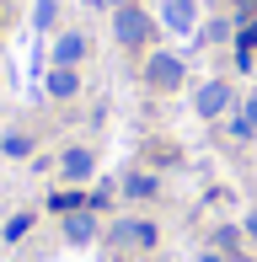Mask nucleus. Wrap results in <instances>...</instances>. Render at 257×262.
<instances>
[{
    "label": "nucleus",
    "instance_id": "nucleus-6",
    "mask_svg": "<svg viewBox=\"0 0 257 262\" xmlns=\"http://www.w3.org/2000/svg\"><path fill=\"white\" fill-rule=\"evenodd\" d=\"M65 241H70V246L97 241V214H91V209H70V214H65Z\"/></svg>",
    "mask_w": 257,
    "mask_h": 262
},
{
    "label": "nucleus",
    "instance_id": "nucleus-14",
    "mask_svg": "<svg viewBox=\"0 0 257 262\" xmlns=\"http://www.w3.org/2000/svg\"><path fill=\"white\" fill-rule=\"evenodd\" d=\"M27 230H32V214H16V220L6 225V241H22V235H27Z\"/></svg>",
    "mask_w": 257,
    "mask_h": 262
},
{
    "label": "nucleus",
    "instance_id": "nucleus-8",
    "mask_svg": "<svg viewBox=\"0 0 257 262\" xmlns=\"http://www.w3.org/2000/svg\"><path fill=\"white\" fill-rule=\"evenodd\" d=\"M59 171L70 177V182H86V177L97 171V156H91V150H80V145H75V150H65V156H59Z\"/></svg>",
    "mask_w": 257,
    "mask_h": 262
},
{
    "label": "nucleus",
    "instance_id": "nucleus-7",
    "mask_svg": "<svg viewBox=\"0 0 257 262\" xmlns=\"http://www.w3.org/2000/svg\"><path fill=\"white\" fill-rule=\"evenodd\" d=\"M86 54H91L86 32H59V38H54V64H70V70H75Z\"/></svg>",
    "mask_w": 257,
    "mask_h": 262
},
{
    "label": "nucleus",
    "instance_id": "nucleus-17",
    "mask_svg": "<svg viewBox=\"0 0 257 262\" xmlns=\"http://www.w3.org/2000/svg\"><path fill=\"white\" fill-rule=\"evenodd\" d=\"M241 6H247V11H252V6H257V0H241Z\"/></svg>",
    "mask_w": 257,
    "mask_h": 262
},
{
    "label": "nucleus",
    "instance_id": "nucleus-1",
    "mask_svg": "<svg viewBox=\"0 0 257 262\" xmlns=\"http://www.w3.org/2000/svg\"><path fill=\"white\" fill-rule=\"evenodd\" d=\"M113 38H118L123 49H150V38H156V21H150L145 11L134 6V0H123V6L113 11Z\"/></svg>",
    "mask_w": 257,
    "mask_h": 262
},
{
    "label": "nucleus",
    "instance_id": "nucleus-15",
    "mask_svg": "<svg viewBox=\"0 0 257 262\" xmlns=\"http://www.w3.org/2000/svg\"><path fill=\"white\" fill-rule=\"evenodd\" d=\"M241 123H247V128H252V134H257V91H252V97H247V102H241Z\"/></svg>",
    "mask_w": 257,
    "mask_h": 262
},
{
    "label": "nucleus",
    "instance_id": "nucleus-18",
    "mask_svg": "<svg viewBox=\"0 0 257 262\" xmlns=\"http://www.w3.org/2000/svg\"><path fill=\"white\" fill-rule=\"evenodd\" d=\"M252 70H257V59H252Z\"/></svg>",
    "mask_w": 257,
    "mask_h": 262
},
{
    "label": "nucleus",
    "instance_id": "nucleus-12",
    "mask_svg": "<svg viewBox=\"0 0 257 262\" xmlns=\"http://www.w3.org/2000/svg\"><path fill=\"white\" fill-rule=\"evenodd\" d=\"M0 150H6V156H11V161H27V156H32V139H27V134H22V128H11V134H6V139H0Z\"/></svg>",
    "mask_w": 257,
    "mask_h": 262
},
{
    "label": "nucleus",
    "instance_id": "nucleus-9",
    "mask_svg": "<svg viewBox=\"0 0 257 262\" xmlns=\"http://www.w3.org/2000/svg\"><path fill=\"white\" fill-rule=\"evenodd\" d=\"M75 91H80V70H70V64H54V70H49V97L70 102Z\"/></svg>",
    "mask_w": 257,
    "mask_h": 262
},
{
    "label": "nucleus",
    "instance_id": "nucleus-16",
    "mask_svg": "<svg viewBox=\"0 0 257 262\" xmlns=\"http://www.w3.org/2000/svg\"><path fill=\"white\" fill-rule=\"evenodd\" d=\"M241 230H247V235H252V241H257V209L247 214V225H241Z\"/></svg>",
    "mask_w": 257,
    "mask_h": 262
},
{
    "label": "nucleus",
    "instance_id": "nucleus-11",
    "mask_svg": "<svg viewBox=\"0 0 257 262\" xmlns=\"http://www.w3.org/2000/svg\"><path fill=\"white\" fill-rule=\"evenodd\" d=\"M54 21H59V0H38V6H32V27L54 32Z\"/></svg>",
    "mask_w": 257,
    "mask_h": 262
},
{
    "label": "nucleus",
    "instance_id": "nucleus-13",
    "mask_svg": "<svg viewBox=\"0 0 257 262\" xmlns=\"http://www.w3.org/2000/svg\"><path fill=\"white\" fill-rule=\"evenodd\" d=\"M198 38H209V43H230V16H209L204 27H198Z\"/></svg>",
    "mask_w": 257,
    "mask_h": 262
},
{
    "label": "nucleus",
    "instance_id": "nucleus-5",
    "mask_svg": "<svg viewBox=\"0 0 257 262\" xmlns=\"http://www.w3.org/2000/svg\"><path fill=\"white\" fill-rule=\"evenodd\" d=\"M113 241L134 246V252H150V246H156V225H150V220H118V225H113Z\"/></svg>",
    "mask_w": 257,
    "mask_h": 262
},
{
    "label": "nucleus",
    "instance_id": "nucleus-4",
    "mask_svg": "<svg viewBox=\"0 0 257 262\" xmlns=\"http://www.w3.org/2000/svg\"><path fill=\"white\" fill-rule=\"evenodd\" d=\"M230 102H236L230 80H204V86H198V97H193L198 118H225V113H230Z\"/></svg>",
    "mask_w": 257,
    "mask_h": 262
},
{
    "label": "nucleus",
    "instance_id": "nucleus-3",
    "mask_svg": "<svg viewBox=\"0 0 257 262\" xmlns=\"http://www.w3.org/2000/svg\"><path fill=\"white\" fill-rule=\"evenodd\" d=\"M161 27L166 32H177V38H198V0H166L161 6Z\"/></svg>",
    "mask_w": 257,
    "mask_h": 262
},
{
    "label": "nucleus",
    "instance_id": "nucleus-10",
    "mask_svg": "<svg viewBox=\"0 0 257 262\" xmlns=\"http://www.w3.org/2000/svg\"><path fill=\"white\" fill-rule=\"evenodd\" d=\"M123 198H156V177L128 171V177H123Z\"/></svg>",
    "mask_w": 257,
    "mask_h": 262
},
{
    "label": "nucleus",
    "instance_id": "nucleus-2",
    "mask_svg": "<svg viewBox=\"0 0 257 262\" xmlns=\"http://www.w3.org/2000/svg\"><path fill=\"white\" fill-rule=\"evenodd\" d=\"M145 80H150V86H156V91H177L182 80H188V64H182L177 54H166V49H156V54L145 59Z\"/></svg>",
    "mask_w": 257,
    "mask_h": 262
}]
</instances>
